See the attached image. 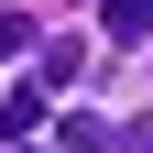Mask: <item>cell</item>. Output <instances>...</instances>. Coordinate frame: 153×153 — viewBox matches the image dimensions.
I'll return each mask as SVG.
<instances>
[{
	"instance_id": "277c9868",
	"label": "cell",
	"mask_w": 153,
	"mask_h": 153,
	"mask_svg": "<svg viewBox=\"0 0 153 153\" xmlns=\"http://www.w3.org/2000/svg\"><path fill=\"white\" fill-rule=\"evenodd\" d=\"M109 153H153V109H142V120H120V131H109Z\"/></svg>"
},
{
	"instance_id": "5b68a950",
	"label": "cell",
	"mask_w": 153,
	"mask_h": 153,
	"mask_svg": "<svg viewBox=\"0 0 153 153\" xmlns=\"http://www.w3.org/2000/svg\"><path fill=\"white\" fill-rule=\"evenodd\" d=\"M33 44V22H22V11H0V55H22Z\"/></svg>"
},
{
	"instance_id": "8992f818",
	"label": "cell",
	"mask_w": 153,
	"mask_h": 153,
	"mask_svg": "<svg viewBox=\"0 0 153 153\" xmlns=\"http://www.w3.org/2000/svg\"><path fill=\"white\" fill-rule=\"evenodd\" d=\"M11 153H22V142H11Z\"/></svg>"
},
{
	"instance_id": "7a4b0ae2",
	"label": "cell",
	"mask_w": 153,
	"mask_h": 153,
	"mask_svg": "<svg viewBox=\"0 0 153 153\" xmlns=\"http://www.w3.org/2000/svg\"><path fill=\"white\" fill-rule=\"evenodd\" d=\"M99 22L120 33V44H142V33H153V0H99Z\"/></svg>"
},
{
	"instance_id": "6da1fadb",
	"label": "cell",
	"mask_w": 153,
	"mask_h": 153,
	"mask_svg": "<svg viewBox=\"0 0 153 153\" xmlns=\"http://www.w3.org/2000/svg\"><path fill=\"white\" fill-rule=\"evenodd\" d=\"M76 66H88V55H76V44H44V55H33V88H44V99H55V88H76Z\"/></svg>"
},
{
	"instance_id": "3957f363",
	"label": "cell",
	"mask_w": 153,
	"mask_h": 153,
	"mask_svg": "<svg viewBox=\"0 0 153 153\" xmlns=\"http://www.w3.org/2000/svg\"><path fill=\"white\" fill-rule=\"evenodd\" d=\"M33 120H44V88H11V99H0V131H11V142H22Z\"/></svg>"
}]
</instances>
